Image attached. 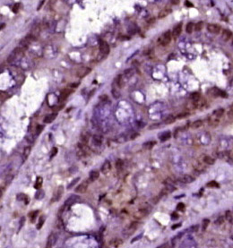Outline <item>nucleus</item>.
Segmentation results:
<instances>
[{
    "label": "nucleus",
    "instance_id": "f257e3e1",
    "mask_svg": "<svg viewBox=\"0 0 233 248\" xmlns=\"http://www.w3.org/2000/svg\"><path fill=\"white\" fill-rule=\"evenodd\" d=\"M24 50H25V49H22V47H16V49H14V50L12 51V53L9 55L8 58H7V62L13 63V62H14V61H16L17 59L22 58V57L24 56Z\"/></svg>",
    "mask_w": 233,
    "mask_h": 248
},
{
    "label": "nucleus",
    "instance_id": "f03ea898",
    "mask_svg": "<svg viewBox=\"0 0 233 248\" xmlns=\"http://www.w3.org/2000/svg\"><path fill=\"white\" fill-rule=\"evenodd\" d=\"M171 38H172V34H171L170 30H167V31H165L160 36L159 42L160 43V45L162 46H167L169 43H170Z\"/></svg>",
    "mask_w": 233,
    "mask_h": 248
},
{
    "label": "nucleus",
    "instance_id": "7ed1b4c3",
    "mask_svg": "<svg viewBox=\"0 0 233 248\" xmlns=\"http://www.w3.org/2000/svg\"><path fill=\"white\" fill-rule=\"evenodd\" d=\"M58 241V235L56 233H51L49 235L47 241V247H52Z\"/></svg>",
    "mask_w": 233,
    "mask_h": 248
},
{
    "label": "nucleus",
    "instance_id": "20e7f679",
    "mask_svg": "<svg viewBox=\"0 0 233 248\" xmlns=\"http://www.w3.org/2000/svg\"><path fill=\"white\" fill-rule=\"evenodd\" d=\"M207 30L213 34H218L221 31V26L215 23H209L207 25Z\"/></svg>",
    "mask_w": 233,
    "mask_h": 248
},
{
    "label": "nucleus",
    "instance_id": "39448f33",
    "mask_svg": "<svg viewBox=\"0 0 233 248\" xmlns=\"http://www.w3.org/2000/svg\"><path fill=\"white\" fill-rule=\"evenodd\" d=\"M91 69L89 67H86V66H84V67H81L79 70L77 71V73H76V75L78 76L79 78H83L85 77L86 75H88L90 73H91Z\"/></svg>",
    "mask_w": 233,
    "mask_h": 248
},
{
    "label": "nucleus",
    "instance_id": "423d86ee",
    "mask_svg": "<svg viewBox=\"0 0 233 248\" xmlns=\"http://www.w3.org/2000/svg\"><path fill=\"white\" fill-rule=\"evenodd\" d=\"M100 51L103 55H108L110 53V46L106 41H102L100 43Z\"/></svg>",
    "mask_w": 233,
    "mask_h": 248
},
{
    "label": "nucleus",
    "instance_id": "0eeeda50",
    "mask_svg": "<svg viewBox=\"0 0 233 248\" xmlns=\"http://www.w3.org/2000/svg\"><path fill=\"white\" fill-rule=\"evenodd\" d=\"M63 193H64V187L63 186H59L57 190V192L54 194V196L52 198V202H58L59 200L61 199L63 195Z\"/></svg>",
    "mask_w": 233,
    "mask_h": 248
},
{
    "label": "nucleus",
    "instance_id": "6e6552de",
    "mask_svg": "<svg viewBox=\"0 0 233 248\" xmlns=\"http://www.w3.org/2000/svg\"><path fill=\"white\" fill-rule=\"evenodd\" d=\"M88 188V183L87 182H83L82 184H80L77 187L75 188V193H78V194H83V193L86 192Z\"/></svg>",
    "mask_w": 233,
    "mask_h": 248
},
{
    "label": "nucleus",
    "instance_id": "1a4fd4ad",
    "mask_svg": "<svg viewBox=\"0 0 233 248\" xmlns=\"http://www.w3.org/2000/svg\"><path fill=\"white\" fill-rule=\"evenodd\" d=\"M77 200H79V197H78V196L71 195L66 201V203H65V206H66V207H70V206H72L74 203H75L76 202H77Z\"/></svg>",
    "mask_w": 233,
    "mask_h": 248
},
{
    "label": "nucleus",
    "instance_id": "9d476101",
    "mask_svg": "<svg viewBox=\"0 0 233 248\" xmlns=\"http://www.w3.org/2000/svg\"><path fill=\"white\" fill-rule=\"evenodd\" d=\"M172 12V10H171V8H169V6H166L164 9H162L161 11L159 13V14H158V18L159 19H162L164 18V17L168 16L170 13Z\"/></svg>",
    "mask_w": 233,
    "mask_h": 248
},
{
    "label": "nucleus",
    "instance_id": "9b49d317",
    "mask_svg": "<svg viewBox=\"0 0 233 248\" xmlns=\"http://www.w3.org/2000/svg\"><path fill=\"white\" fill-rule=\"evenodd\" d=\"M181 31H182V23H178L177 25H176L174 27V29H173V31L171 32V34H172L173 37L177 38V36L180 35Z\"/></svg>",
    "mask_w": 233,
    "mask_h": 248
},
{
    "label": "nucleus",
    "instance_id": "f8f14e48",
    "mask_svg": "<svg viewBox=\"0 0 233 248\" xmlns=\"http://www.w3.org/2000/svg\"><path fill=\"white\" fill-rule=\"evenodd\" d=\"M57 117H58V113H52V114H49V115H47L45 117V118H44V123L46 124L52 123L57 118Z\"/></svg>",
    "mask_w": 233,
    "mask_h": 248
},
{
    "label": "nucleus",
    "instance_id": "ddd939ff",
    "mask_svg": "<svg viewBox=\"0 0 233 248\" xmlns=\"http://www.w3.org/2000/svg\"><path fill=\"white\" fill-rule=\"evenodd\" d=\"M213 95H214L215 97L219 96V97H221V98H227V97H228V95H227V93L225 92V91H221V90L220 89H217V88H213Z\"/></svg>",
    "mask_w": 233,
    "mask_h": 248
},
{
    "label": "nucleus",
    "instance_id": "4468645a",
    "mask_svg": "<svg viewBox=\"0 0 233 248\" xmlns=\"http://www.w3.org/2000/svg\"><path fill=\"white\" fill-rule=\"evenodd\" d=\"M231 31L230 30H223L222 34H221V38L224 41H230V39L231 38Z\"/></svg>",
    "mask_w": 233,
    "mask_h": 248
},
{
    "label": "nucleus",
    "instance_id": "2eb2a0df",
    "mask_svg": "<svg viewBox=\"0 0 233 248\" xmlns=\"http://www.w3.org/2000/svg\"><path fill=\"white\" fill-rule=\"evenodd\" d=\"M160 142H166V141H168L169 139H170L171 137V133L169 131H167V132H164V133H162L161 134H160Z\"/></svg>",
    "mask_w": 233,
    "mask_h": 248
},
{
    "label": "nucleus",
    "instance_id": "dca6fc26",
    "mask_svg": "<svg viewBox=\"0 0 233 248\" xmlns=\"http://www.w3.org/2000/svg\"><path fill=\"white\" fill-rule=\"evenodd\" d=\"M110 167H111V166H110V163L108 161H106L103 163L102 167V172L103 174H107V173L110 172Z\"/></svg>",
    "mask_w": 233,
    "mask_h": 248
},
{
    "label": "nucleus",
    "instance_id": "f3484780",
    "mask_svg": "<svg viewBox=\"0 0 233 248\" xmlns=\"http://www.w3.org/2000/svg\"><path fill=\"white\" fill-rule=\"evenodd\" d=\"M72 90H69V89H65L64 91L61 92V95H60V99L61 100H66V98H67L68 96H69L70 94L72 93Z\"/></svg>",
    "mask_w": 233,
    "mask_h": 248
},
{
    "label": "nucleus",
    "instance_id": "a211bd4d",
    "mask_svg": "<svg viewBox=\"0 0 233 248\" xmlns=\"http://www.w3.org/2000/svg\"><path fill=\"white\" fill-rule=\"evenodd\" d=\"M89 177H90V179L92 181H95L96 179L99 178V177H100V173L98 172V171L96 170H92L90 172L89 174Z\"/></svg>",
    "mask_w": 233,
    "mask_h": 248
},
{
    "label": "nucleus",
    "instance_id": "6ab92c4d",
    "mask_svg": "<svg viewBox=\"0 0 233 248\" xmlns=\"http://www.w3.org/2000/svg\"><path fill=\"white\" fill-rule=\"evenodd\" d=\"M92 141H93V143H94L95 145L100 146V144H102V136H100V135H94V136L92 137Z\"/></svg>",
    "mask_w": 233,
    "mask_h": 248
},
{
    "label": "nucleus",
    "instance_id": "aec40b11",
    "mask_svg": "<svg viewBox=\"0 0 233 248\" xmlns=\"http://www.w3.org/2000/svg\"><path fill=\"white\" fill-rule=\"evenodd\" d=\"M194 181H195V178L189 175H185L184 177H182V182L187 183V184H190V183L194 182Z\"/></svg>",
    "mask_w": 233,
    "mask_h": 248
},
{
    "label": "nucleus",
    "instance_id": "412c9836",
    "mask_svg": "<svg viewBox=\"0 0 233 248\" xmlns=\"http://www.w3.org/2000/svg\"><path fill=\"white\" fill-rule=\"evenodd\" d=\"M42 184H43V179H42V177H39L37 179H36L35 186H34L35 189H41V186H42Z\"/></svg>",
    "mask_w": 233,
    "mask_h": 248
},
{
    "label": "nucleus",
    "instance_id": "4be33fe9",
    "mask_svg": "<svg viewBox=\"0 0 233 248\" xmlns=\"http://www.w3.org/2000/svg\"><path fill=\"white\" fill-rule=\"evenodd\" d=\"M17 199H18L19 201H25V204H28L30 202L29 197H28L27 195H25L24 194H20L17 196Z\"/></svg>",
    "mask_w": 233,
    "mask_h": 248
},
{
    "label": "nucleus",
    "instance_id": "5701e85b",
    "mask_svg": "<svg viewBox=\"0 0 233 248\" xmlns=\"http://www.w3.org/2000/svg\"><path fill=\"white\" fill-rule=\"evenodd\" d=\"M122 244H123V240L120 239V238H115V239L110 241V245H114V246H116V247L118 246V245H122Z\"/></svg>",
    "mask_w": 233,
    "mask_h": 248
},
{
    "label": "nucleus",
    "instance_id": "b1692460",
    "mask_svg": "<svg viewBox=\"0 0 233 248\" xmlns=\"http://www.w3.org/2000/svg\"><path fill=\"white\" fill-rule=\"evenodd\" d=\"M204 162L207 164V165H213L214 163V159H213V158L210 157V156H204Z\"/></svg>",
    "mask_w": 233,
    "mask_h": 248
},
{
    "label": "nucleus",
    "instance_id": "393cba45",
    "mask_svg": "<svg viewBox=\"0 0 233 248\" xmlns=\"http://www.w3.org/2000/svg\"><path fill=\"white\" fill-rule=\"evenodd\" d=\"M223 113H224V109H223V108H219V109H216L215 111H213V117H216L217 118H219L223 115Z\"/></svg>",
    "mask_w": 233,
    "mask_h": 248
},
{
    "label": "nucleus",
    "instance_id": "a878e982",
    "mask_svg": "<svg viewBox=\"0 0 233 248\" xmlns=\"http://www.w3.org/2000/svg\"><path fill=\"white\" fill-rule=\"evenodd\" d=\"M39 214V211H30L29 213V218L30 219V221H32V223L34 222V220H35V219L37 218V215Z\"/></svg>",
    "mask_w": 233,
    "mask_h": 248
},
{
    "label": "nucleus",
    "instance_id": "bb28decb",
    "mask_svg": "<svg viewBox=\"0 0 233 248\" xmlns=\"http://www.w3.org/2000/svg\"><path fill=\"white\" fill-rule=\"evenodd\" d=\"M116 83L118 84V86L119 88H122L124 86V81H123V78H122V75H118V77L116 78Z\"/></svg>",
    "mask_w": 233,
    "mask_h": 248
},
{
    "label": "nucleus",
    "instance_id": "cd10ccee",
    "mask_svg": "<svg viewBox=\"0 0 233 248\" xmlns=\"http://www.w3.org/2000/svg\"><path fill=\"white\" fill-rule=\"evenodd\" d=\"M202 125H203V122L201 121V120H196V121L193 122V124L191 125V127L194 129H196V128H199V127L202 126Z\"/></svg>",
    "mask_w": 233,
    "mask_h": 248
},
{
    "label": "nucleus",
    "instance_id": "c85d7f7f",
    "mask_svg": "<svg viewBox=\"0 0 233 248\" xmlns=\"http://www.w3.org/2000/svg\"><path fill=\"white\" fill-rule=\"evenodd\" d=\"M45 196V193H44L43 190H41V189H38V192L36 193L35 194V198L38 200H41L42 199V198Z\"/></svg>",
    "mask_w": 233,
    "mask_h": 248
},
{
    "label": "nucleus",
    "instance_id": "c756f323",
    "mask_svg": "<svg viewBox=\"0 0 233 248\" xmlns=\"http://www.w3.org/2000/svg\"><path fill=\"white\" fill-rule=\"evenodd\" d=\"M233 216H232V212L230 211H226V213H225V219L228 220V222H230V223H232V221H233Z\"/></svg>",
    "mask_w": 233,
    "mask_h": 248
},
{
    "label": "nucleus",
    "instance_id": "7c9ffc66",
    "mask_svg": "<svg viewBox=\"0 0 233 248\" xmlns=\"http://www.w3.org/2000/svg\"><path fill=\"white\" fill-rule=\"evenodd\" d=\"M155 143H156L155 142H144L143 147H144V149H146V150H149V149H152V147L155 145Z\"/></svg>",
    "mask_w": 233,
    "mask_h": 248
},
{
    "label": "nucleus",
    "instance_id": "2f4dec72",
    "mask_svg": "<svg viewBox=\"0 0 233 248\" xmlns=\"http://www.w3.org/2000/svg\"><path fill=\"white\" fill-rule=\"evenodd\" d=\"M206 186L209 188H213V187H215V188H219L220 186L219 184L216 182V181H211V182L207 183V185H206Z\"/></svg>",
    "mask_w": 233,
    "mask_h": 248
},
{
    "label": "nucleus",
    "instance_id": "473e14b6",
    "mask_svg": "<svg viewBox=\"0 0 233 248\" xmlns=\"http://www.w3.org/2000/svg\"><path fill=\"white\" fill-rule=\"evenodd\" d=\"M193 30H194V23H193V22H188V23L187 24L186 31L188 32V33H192Z\"/></svg>",
    "mask_w": 233,
    "mask_h": 248
},
{
    "label": "nucleus",
    "instance_id": "72a5a7b5",
    "mask_svg": "<svg viewBox=\"0 0 233 248\" xmlns=\"http://www.w3.org/2000/svg\"><path fill=\"white\" fill-rule=\"evenodd\" d=\"M203 28H204V22H197V23L195 25V30L196 31H200V30H203Z\"/></svg>",
    "mask_w": 233,
    "mask_h": 248
},
{
    "label": "nucleus",
    "instance_id": "f704fd0d",
    "mask_svg": "<svg viewBox=\"0 0 233 248\" xmlns=\"http://www.w3.org/2000/svg\"><path fill=\"white\" fill-rule=\"evenodd\" d=\"M44 221H45V217L41 216V218H40L39 222H38V224H37V229H41V228H42V226L44 224Z\"/></svg>",
    "mask_w": 233,
    "mask_h": 248
},
{
    "label": "nucleus",
    "instance_id": "c9c22d12",
    "mask_svg": "<svg viewBox=\"0 0 233 248\" xmlns=\"http://www.w3.org/2000/svg\"><path fill=\"white\" fill-rule=\"evenodd\" d=\"M175 119H176V118L173 117V116H169V117L165 119V124H166V125H169V124L174 123Z\"/></svg>",
    "mask_w": 233,
    "mask_h": 248
},
{
    "label": "nucleus",
    "instance_id": "e433bc0d",
    "mask_svg": "<svg viewBox=\"0 0 233 248\" xmlns=\"http://www.w3.org/2000/svg\"><path fill=\"white\" fill-rule=\"evenodd\" d=\"M190 98L192 99L194 101H196V100H199V99H200V93L199 92L192 93V94L190 95Z\"/></svg>",
    "mask_w": 233,
    "mask_h": 248
},
{
    "label": "nucleus",
    "instance_id": "4c0bfd02",
    "mask_svg": "<svg viewBox=\"0 0 233 248\" xmlns=\"http://www.w3.org/2000/svg\"><path fill=\"white\" fill-rule=\"evenodd\" d=\"M30 150H32V148H30V146H27V147H25L24 148V158H27L28 156L30 155Z\"/></svg>",
    "mask_w": 233,
    "mask_h": 248
},
{
    "label": "nucleus",
    "instance_id": "58836bf2",
    "mask_svg": "<svg viewBox=\"0 0 233 248\" xmlns=\"http://www.w3.org/2000/svg\"><path fill=\"white\" fill-rule=\"evenodd\" d=\"M80 180V177H76V178H74L73 181H72L71 183L69 184V186H68V187H67V189H71L72 187H73L74 186H75L76 184H77V182L78 181Z\"/></svg>",
    "mask_w": 233,
    "mask_h": 248
},
{
    "label": "nucleus",
    "instance_id": "ea45409f",
    "mask_svg": "<svg viewBox=\"0 0 233 248\" xmlns=\"http://www.w3.org/2000/svg\"><path fill=\"white\" fill-rule=\"evenodd\" d=\"M116 167L118 170H120V169H122V167H123V161H121V159H118L116 162Z\"/></svg>",
    "mask_w": 233,
    "mask_h": 248
},
{
    "label": "nucleus",
    "instance_id": "a19ab883",
    "mask_svg": "<svg viewBox=\"0 0 233 248\" xmlns=\"http://www.w3.org/2000/svg\"><path fill=\"white\" fill-rule=\"evenodd\" d=\"M57 154H58V148L53 147L52 150H51V152H50V159H52L53 157H55Z\"/></svg>",
    "mask_w": 233,
    "mask_h": 248
},
{
    "label": "nucleus",
    "instance_id": "79ce46f5",
    "mask_svg": "<svg viewBox=\"0 0 233 248\" xmlns=\"http://www.w3.org/2000/svg\"><path fill=\"white\" fill-rule=\"evenodd\" d=\"M210 223V220L208 219H205L203 220V227H202V228H203V230H205L206 228H207L208 225H209Z\"/></svg>",
    "mask_w": 233,
    "mask_h": 248
},
{
    "label": "nucleus",
    "instance_id": "37998d69",
    "mask_svg": "<svg viewBox=\"0 0 233 248\" xmlns=\"http://www.w3.org/2000/svg\"><path fill=\"white\" fill-rule=\"evenodd\" d=\"M177 211H185V204L183 203H177Z\"/></svg>",
    "mask_w": 233,
    "mask_h": 248
},
{
    "label": "nucleus",
    "instance_id": "c03bdc74",
    "mask_svg": "<svg viewBox=\"0 0 233 248\" xmlns=\"http://www.w3.org/2000/svg\"><path fill=\"white\" fill-rule=\"evenodd\" d=\"M43 128H44L43 125H38V126L36 127V135H39L40 133L43 131Z\"/></svg>",
    "mask_w": 233,
    "mask_h": 248
},
{
    "label": "nucleus",
    "instance_id": "a18cd8bd",
    "mask_svg": "<svg viewBox=\"0 0 233 248\" xmlns=\"http://www.w3.org/2000/svg\"><path fill=\"white\" fill-rule=\"evenodd\" d=\"M19 9H20V4L19 3H16V4H14V5L13 6V12L14 13H17L19 11Z\"/></svg>",
    "mask_w": 233,
    "mask_h": 248
},
{
    "label": "nucleus",
    "instance_id": "49530a36",
    "mask_svg": "<svg viewBox=\"0 0 233 248\" xmlns=\"http://www.w3.org/2000/svg\"><path fill=\"white\" fill-rule=\"evenodd\" d=\"M188 116H189V113H181V114H179V115L177 116V118H178V119H181V118H186V117H188Z\"/></svg>",
    "mask_w": 233,
    "mask_h": 248
},
{
    "label": "nucleus",
    "instance_id": "de8ad7c7",
    "mask_svg": "<svg viewBox=\"0 0 233 248\" xmlns=\"http://www.w3.org/2000/svg\"><path fill=\"white\" fill-rule=\"evenodd\" d=\"M132 71H133V70H132V69L126 70V71H125V74L127 76V77H129V76H131L132 74H133V72H132Z\"/></svg>",
    "mask_w": 233,
    "mask_h": 248
},
{
    "label": "nucleus",
    "instance_id": "09e8293b",
    "mask_svg": "<svg viewBox=\"0 0 233 248\" xmlns=\"http://www.w3.org/2000/svg\"><path fill=\"white\" fill-rule=\"evenodd\" d=\"M112 94L114 95V97H115V98H118V97H119V93H118V91H116V89L112 90Z\"/></svg>",
    "mask_w": 233,
    "mask_h": 248
},
{
    "label": "nucleus",
    "instance_id": "8fccbe9b",
    "mask_svg": "<svg viewBox=\"0 0 233 248\" xmlns=\"http://www.w3.org/2000/svg\"><path fill=\"white\" fill-rule=\"evenodd\" d=\"M142 236H143V235L141 234V235H139V236H137L136 237H135V238H133V239L131 240V243H134V242H135V241H137V240H139V239H141L142 238Z\"/></svg>",
    "mask_w": 233,
    "mask_h": 248
},
{
    "label": "nucleus",
    "instance_id": "3c124183",
    "mask_svg": "<svg viewBox=\"0 0 233 248\" xmlns=\"http://www.w3.org/2000/svg\"><path fill=\"white\" fill-rule=\"evenodd\" d=\"M180 227H181V224H180V223H178V224H175V225H173L172 228H172L173 230H175L176 228H180Z\"/></svg>",
    "mask_w": 233,
    "mask_h": 248
},
{
    "label": "nucleus",
    "instance_id": "603ef678",
    "mask_svg": "<svg viewBox=\"0 0 233 248\" xmlns=\"http://www.w3.org/2000/svg\"><path fill=\"white\" fill-rule=\"evenodd\" d=\"M179 2H180V0H171V4L174 5H177L179 4Z\"/></svg>",
    "mask_w": 233,
    "mask_h": 248
},
{
    "label": "nucleus",
    "instance_id": "864d4df0",
    "mask_svg": "<svg viewBox=\"0 0 233 248\" xmlns=\"http://www.w3.org/2000/svg\"><path fill=\"white\" fill-rule=\"evenodd\" d=\"M171 219H178V215L177 214V213H173L172 215H171Z\"/></svg>",
    "mask_w": 233,
    "mask_h": 248
},
{
    "label": "nucleus",
    "instance_id": "5fc2aeb1",
    "mask_svg": "<svg viewBox=\"0 0 233 248\" xmlns=\"http://www.w3.org/2000/svg\"><path fill=\"white\" fill-rule=\"evenodd\" d=\"M44 3H45V0H41V3H40V5H38V10H40V9L41 8V6H42V5H43V4H44Z\"/></svg>",
    "mask_w": 233,
    "mask_h": 248
},
{
    "label": "nucleus",
    "instance_id": "6e6d98bb",
    "mask_svg": "<svg viewBox=\"0 0 233 248\" xmlns=\"http://www.w3.org/2000/svg\"><path fill=\"white\" fill-rule=\"evenodd\" d=\"M138 136H139V133H134V134H132V136H131V140H134V139L137 138Z\"/></svg>",
    "mask_w": 233,
    "mask_h": 248
},
{
    "label": "nucleus",
    "instance_id": "4d7b16f0",
    "mask_svg": "<svg viewBox=\"0 0 233 248\" xmlns=\"http://www.w3.org/2000/svg\"><path fill=\"white\" fill-rule=\"evenodd\" d=\"M223 223V218H219L218 220H216V224H222Z\"/></svg>",
    "mask_w": 233,
    "mask_h": 248
},
{
    "label": "nucleus",
    "instance_id": "13d9d810",
    "mask_svg": "<svg viewBox=\"0 0 233 248\" xmlns=\"http://www.w3.org/2000/svg\"><path fill=\"white\" fill-rule=\"evenodd\" d=\"M159 126V125H152L150 126V130H153V128H157Z\"/></svg>",
    "mask_w": 233,
    "mask_h": 248
},
{
    "label": "nucleus",
    "instance_id": "bf43d9fd",
    "mask_svg": "<svg viewBox=\"0 0 233 248\" xmlns=\"http://www.w3.org/2000/svg\"><path fill=\"white\" fill-rule=\"evenodd\" d=\"M186 5H188V7H193V4L189 3V2H188V1H187V2H186Z\"/></svg>",
    "mask_w": 233,
    "mask_h": 248
},
{
    "label": "nucleus",
    "instance_id": "052dcab7",
    "mask_svg": "<svg viewBox=\"0 0 233 248\" xmlns=\"http://www.w3.org/2000/svg\"><path fill=\"white\" fill-rule=\"evenodd\" d=\"M107 99H108V97H107L106 95H103V96H102V97H100V100H106Z\"/></svg>",
    "mask_w": 233,
    "mask_h": 248
},
{
    "label": "nucleus",
    "instance_id": "680f3d73",
    "mask_svg": "<svg viewBox=\"0 0 233 248\" xmlns=\"http://www.w3.org/2000/svg\"><path fill=\"white\" fill-rule=\"evenodd\" d=\"M5 27V23H1V24H0V30H3Z\"/></svg>",
    "mask_w": 233,
    "mask_h": 248
},
{
    "label": "nucleus",
    "instance_id": "e2e57ef3",
    "mask_svg": "<svg viewBox=\"0 0 233 248\" xmlns=\"http://www.w3.org/2000/svg\"><path fill=\"white\" fill-rule=\"evenodd\" d=\"M163 247H169V245H160V246H159V248H163Z\"/></svg>",
    "mask_w": 233,
    "mask_h": 248
},
{
    "label": "nucleus",
    "instance_id": "0e129e2a",
    "mask_svg": "<svg viewBox=\"0 0 233 248\" xmlns=\"http://www.w3.org/2000/svg\"><path fill=\"white\" fill-rule=\"evenodd\" d=\"M78 85H79V83H74V84H72L71 86H72V87H74V88H75V87H77Z\"/></svg>",
    "mask_w": 233,
    "mask_h": 248
},
{
    "label": "nucleus",
    "instance_id": "69168bd1",
    "mask_svg": "<svg viewBox=\"0 0 233 248\" xmlns=\"http://www.w3.org/2000/svg\"><path fill=\"white\" fill-rule=\"evenodd\" d=\"M229 116H230V118H232V110H230V113H229Z\"/></svg>",
    "mask_w": 233,
    "mask_h": 248
},
{
    "label": "nucleus",
    "instance_id": "338daca9",
    "mask_svg": "<svg viewBox=\"0 0 233 248\" xmlns=\"http://www.w3.org/2000/svg\"><path fill=\"white\" fill-rule=\"evenodd\" d=\"M1 196H2V189L0 188V197H1Z\"/></svg>",
    "mask_w": 233,
    "mask_h": 248
}]
</instances>
